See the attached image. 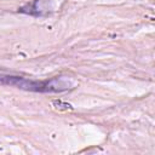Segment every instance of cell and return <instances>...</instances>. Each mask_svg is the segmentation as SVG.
Instances as JSON below:
<instances>
[{
	"instance_id": "1",
	"label": "cell",
	"mask_w": 155,
	"mask_h": 155,
	"mask_svg": "<svg viewBox=\"0 0 155 155\" xmlns=\"http://www.w3.org/2000/svg\"><path fill=\"white\" fill-rule=\"evenodd\" d=\"M0 85L13 86L21 90L31 91V92H63L70 88V81L64 76L52 78L50 80H33L28 78H23L19 75H13L8 73L0 71Z\"/></svg>"
}]
</instances>
